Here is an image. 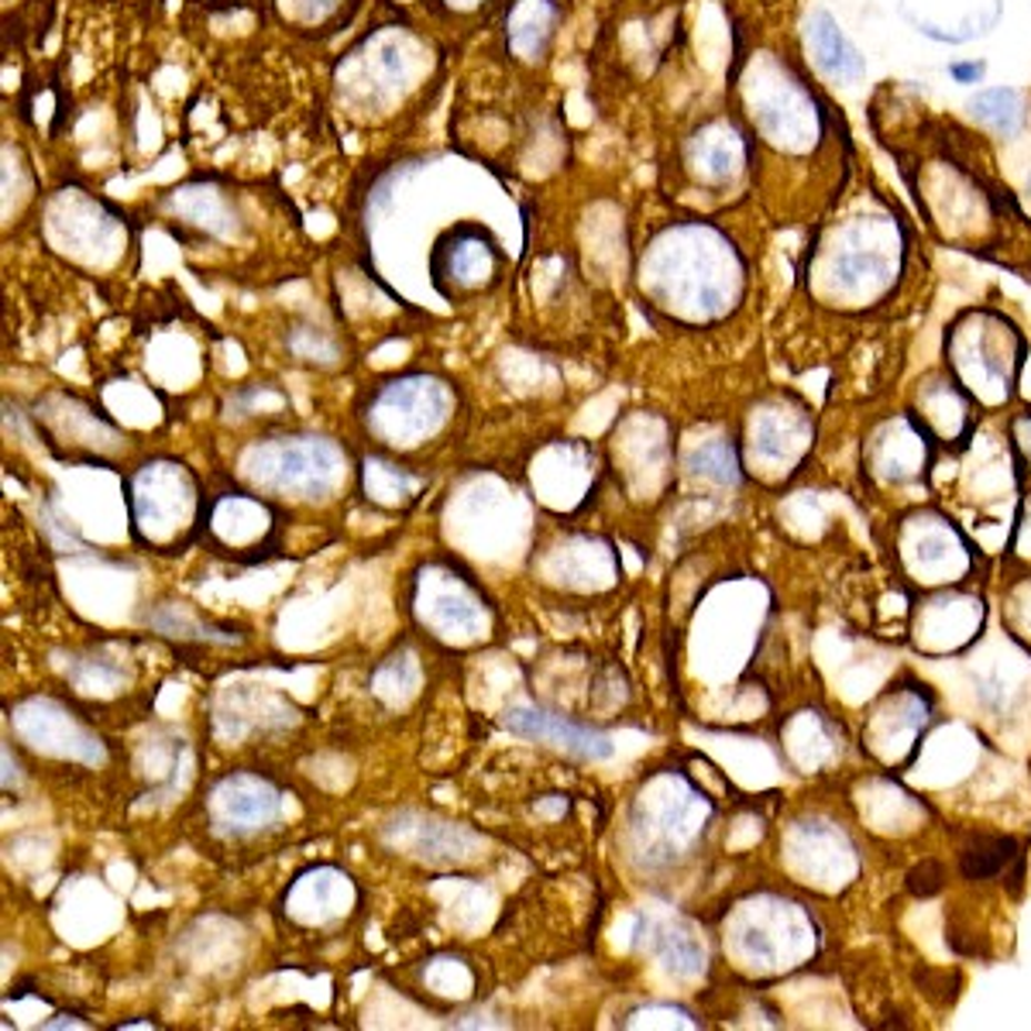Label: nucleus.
<instances>
[{
  "label": "nucleus",
  "mask_w": 1031,
  "mask_h": 1031,
  "mask_svg": "<svg viewBox=\"0 0 1031 1031\" xmlns=\"http://www.w3.org/2000/svg\"><path fill=\"white\" fill-rule=\"evenodd\" d=\"M131 540L149 554H183L206 537L210 499L190 465L175 457H149L124 482Z\"/></svg>",
  "instance_id": "f257e3e1"
},
{
  "label": "nucleus",
  "mask_w": 1031,
  "mask_h": 1031,
  "mask_svg": "<svg viewBox=\"0 0 1031 1031\" xmlns=\"http://www.w3.org/2000/svg\"><path fill=\"white\" fill-rule=\"evenodd\" d=\"M454 413V400L447 382L434 375H403L385 382L372 396L368 426L385 437L382 444L416 447L426 437L444 431Z\"/></svg>",
  "instance_id": "f03ea898"
},
{
  "label": "nucleus",
  "mask_w": 1031,
  "mask_h": 1031,
  "mask_svg": "<svg viewBox=\"0 0 1031 1031\" xmlns=\"http://www.w3.org/2000/svg\"><path fill=\"white\" fill-rule=\"evenodd\" d=\"M347 472V454L327 437H279L247 454V478L255 485L300 492L316 499Z\"/></svg>",
  "instance_id": "7ed1b4c3"
},
{
  "label": "nucleus",
  "mask_w": 1031,
  "mask_h": 1031,
  "mask_svg": "<svg viewBox=\"0 0 1031 1031\" xmlns=\"http://www.w3.org/2000/svg\"><path fill=\"white\" fill-rule=\"evenodd\" d=\"M426 572H431V582L420 578L413 595L416 602L413 613L420 616V623L431 626L434 636L444 639V644L475 639L478 633L485 636L492 623V602L475 585V578L461 572L457 564H447L441 575H434V564Z\"/></svg>",
  "instance_id": "20e7f679"
},
{
  "label": "nucleus",
  "mask_w": 1031,
  "mask_h": 1031,
  "mask_svg": "<svg viewBox=\"0 0 1031 1031\" xmlns=\"http://www.w3.org/2000/svg\"><path fill=\"white\" fill-rule=\"evenodd\" d=\"M431 279L444 300L461 303L478 293H488L503 279V252L495 237L482 228H457L447 231L434 255H431Z\"/></svg>",
  "instance_id": "39448f33"
},
{
  "label": "nucleus",
  "mask_w": 1031,
  "mask_h": 1031,
  "mask_svg": "<svg viewBox=\"0 0 1031 1031\" xmlns=\"http://www.w3.org/2000/svg\"><path fill=\"white\" fill-rule=\"evenodd\" d=\"M506 729L526 739L537 742H550L560 746L578 760H606L613 757V739L606 732H598L592 726H582L575 719H567L560 712H550V708L540 705H523V708H509L506 712Z\"/></svg>",
  "instance_id": "423d86ee"
},
{
  "label": "nucleus",
  "mask_w": 1031,
  "mask_h": 1031,
  "mask_svg": "<svg viewBox=\"0 0 1031 1031\" xmlns=\"http://www.w3.org/2000/svg\"><path fill=\"white\" fill-rule=\"evenodd\" d=\"M213 815H218L221 829L228 832H247L262 829L269 819L279 815V791L262 777L252 774H231L224 777L210 801Z\"/></svg>",
  "instance_id": "0eeeda50"
},
{
  "label": "nucleus",
  "mask_w": 1031,
  "mask_h": 1031,
  "mask_svg": "<svg viewBox=\"0 0 1031 1031\" xmlns=\"http://www.w3.org/2000/svg\"><path fill=\"white\" fill-rule=\"evenodd\" d=\"M808 46L815 52V62H819L826 73L836 77V80H860L867 73V59L839 31L836 18L829 11H815L811 14V21H808Z\"/></svg>",
  "instance_id": "6e6552de"
},
{
  "label": "nucleus",
  "mask_w": 1031,
  "mask_h": 1031,
  "mask_svg": "<svg viewBox=\"0 0 1031 1031\" xmlns=\"http://www.w3.org/2000/svg\"><path fill=\"white\" fill-rule=\"evenodd\" d=\"M554 18H557V8L550 4V0H519V4L513 8L509 28H506L513 49L523 59H533V52H540L550 42Z\"/></svg>",
  "instance_id": "1a4fd4ad"
},
{
  "label": "nucleus",
  "mask_w": 1031,
  "mask_h": 1031,
  "mask_svg": "<svg viewBox=\"0 0 1031 1031\" xmlns=\"http://www.w3.org/2000/svg\"><path fill=\"white\" fill-rule=\"evenodd\" d=\"M967 111H970L980 124H987V128H993V131H1001V134H1018L1021 124H1024V100H1021V93H1018L1014 87H990V90H980L977 97H970Z\"/></svg>",
  "instance_id": "9d476101"
},
{
  "label": "nucleus",
  "mask_w": 1031,
  "mask_h": 1031,
  "mask_svg": "<svg viewBox=\"0 0 1031 1031\" xmlns=\"http://www.w3.org/2000/svg\"><path fill=\"white\" fill-rule=\"evenodd\" d=\"M949 77H952L956 83H963V87H973V83H980V80L987 77V62H983V59L952 62V65H949Z\"/></svg>",
  "instance_id": "9b49d317"
},
{
  "label": "nucleus",
  "mask_w": 1031,
  "mask_h": 1031,
  "mask_svg": "<svg viewBox=\"0 0 1031 1031\" xmlns=\"http://www.w3.org/2000/svg\"><path fill=\"white\" fill-rule=\"evenodd\" d=\"M65 1024H69V1028H90V1024H87V1021H80L77 1014H59V1018L46 1021L42 1028H65Z\"/></svg>",
  "instance_id": "f8f14e48"
},
{
  "label": "nucleus",
  "mask_w": 1031,
  "mask_h": 1031,
  "mask_svg": "<svg viewBox=\"0 0 1031 1031\" xmlns=\"http://www.w3.org/2000/svg\"><path fill=\"white\" fill-rule=\"evenodd\" d=\"M121 1028H155L152 1021H124Z\"/></svg>",
  "instance_id": "ddd939ff"
},
{
  "label": "nucleus",
  "mask_w": 1031,
  "mask_h": 1031,
  "mask_svg": "<svg viewBox=\"0 0 1031 1031\" xmlns=\"http://www.w3.org/2000/svg\"><path fill=\"white\" fill-rule=\"evenodd\" d=\"M1028 190H1031V180H1028Z\"/></svg>",
  "instance_id": "4468645a"
}]
</instances>
